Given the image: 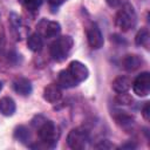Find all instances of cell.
Returning a JSON list of instances; mask_svg holds the SVG:
<instances>
[{
  "instance_id": "1",
  "label": "cell",
  "mask_w": 150,
  "mask_h": 150,
  "mask_svg": "<svg viewBox=\"0 0 150 150\" xmlns=\"http://www.w3.org/2000/svg\"><path fill=\"white\" fill-rule=\"evenodd\" d=\"M115 23L122 32H128L135 28L137 23V14L130 2H124L117 11L115 16Z\"/></svg>"
},
{
  "instance_id": "2",
  "label": "cell",
  "mask_w": 150,
  "mask_h": 150,
  "mask_svg": "<svg viewBox=\"0 0 150 150\" xmlns=\"http://www.w3.org/2000/svg\"><path fill=\"white\" fill-rule=\"evenodd\" d=\"M73 46H74V40H73V38L70 35L59 36L50 45V48H49L50 56L55 61L61 62V61H63V60H66L68 57Z\"/></svg>"
},
{
  "instance_id": "3",
  "label": "cell",
  "mask_w": 150,
  "mask_h": 150,
  "mask_svg": "<svg viewBox=\"0 0 150 150\" xmlns=\"http://www.w3.org/2000/svg\"><path fill=\"white\" fill-rule=\"evenodd\" d=\"M38 136L45 146H54L59 138V131L56 125L52 121H43L38 128Z\"/></svg>"
},
{
  "instance_id": "4",
  "label": "cell",
  "mask_w": 150,
  "mask_h": 150,
  "mask_svg": "<svg viewBox=\"0 0 150 150\" xmlns=\"http://www.w3.org/2000/svg\"><path fill=\"white\" fill-rule=\"evenodd\" d=\"M89 141L88 132L82 128H74L67 136V144L73 150H83Z\"/></svg>"
},
{
  "instance_id": "5",
  "label": "cell",
  "mask_w": 150,
  "mask_h": 150,
  "mask_svg": "<svg viewBox=\"0 0 150 150\" xmlns=\"http://www.w3.org/2000/svg\"><path fill=\"white\" fill-rule=\"evenodd\" d=\"M61 26L57 21H50L47 19H42L36 26V33H39L42 38L52 39L60 34Z\"/></svg>"
},
{
  "instance_id": "6",
  "label": "cell",
  "mask_w": 150,
  "mask_h": 150,
  "mask_svg": "<svg viewBox=\"0 0 150 150\" xmlns=\"http://www.w3.org/2000/svg\"><path fill=\"white\" fill-rule=\"evenodd\" d=\"M134 93L139 97H145L150 93V74L148 71L141 73L131 83Z\"/></svg>"
},
{
  "instance_id": "7",
  "label": "cell",
  "mask_w": 150,
  "mask_h": 150,
  "mask_svg": "<svg viewBox=\"0 0 150 150\" xmlns=\"http://www.w3.org/2000/svg\"><path fill=\"white\" fill-rule=\"evenodd\" d=\"M86 35H87V40H88L90 48L100 49L101 47H103V43H104L103 35H102V33H101V30L96 23L91 22L86 28Z\"/></svg>"
},
{
  "instance_id": "8",
  "label": "cell",
  "mask_w": 150,
  "mask_h": 150,
  "mask_svg": "<svg viewBox=\"0 0 150 150\" xmlns=\"http://www.w3.org/2000/svg\"><path fill=\"white\" fill-rule=\"evenodd\" d=\"M67 70L71 75V77L75 80V82L77 84L81 83V82H83L84 80H87V77L89 75V70H88L87 66L83 64L80 61H76V60L75 61H71L68 64Z\"/></svg>"
},
{
  "instance_id": "9",
  "label": "cell",
  "mask_w": 150,
  "mask_h": 150,
  "mask_svg": "<svg viewBox=\"0 0 150 150\" xmlns=\"http://www.w3.org/2000/svg\"><path fill=\"white\" fill-rule=\"evenodd\" d=\"M43 98L49 103H56L62 98V90L57 83H49L43 89Z\"/></svg>"
},
{
  "instance_id": "10",
  "label": "cell",
  "mask_w": 150,
  "mask_h": 150,
  "mask_svg": "<svg viewBox=\"0 0 150 150\" xmlns=\"http://www.w3.org/2000/svg\"><path fill=\"white\" fill-rule=\"evenodd\" d=\"M142 63H143L142 57L136 54H128L122 59V67L127 71H135L142 66Z\"/></svg>"
},
{
  "instance_id": "11",
  "label": "cell",
  "mask_w": 150,
  "mask_h": 150,
  "mask_svg": "<svg viewBox=\"0 0 150 150\" xmlns=\"http://www.w3.org/2000/svg\"><path fill=\"white\" fill-rule=\"evenodd\" d=\"M13 89L21 96H27L32 93V83L26 77H16L13 81Z\"/></svg>"
},
{
  "instance_id": "12",
  "label": "cell",
  "mask_w": 150,
  "mask_h": 150,
  "mask_svg": "<svg viewBox=\"0 0 150 150\" xmlns=\"http://www.w3.org/2000/svg\"><path fill=\"white\" fill-rule=\"evenodd\" d=\"M131 80L127 76H117L112 83H111V88L114 91H116L117 94L121 93H127L130 88H131Z\"/></svg>"
},
{
  "instance_id": "13",
  "label": "cell",
  "mask_w": 150,
  "mask_h": 150,
  "mask_svg": "<svg viewBox=\"0 0 150 150\" xmlns=\"http://www.w3.org/2000/svg\"><path fill=\"white\" fill-rule=\"evenodd\" d=\"M15 109L16 105L12 97L5 96L0 98V114H2L4 116H12L15 112Z\"/></svg>"
},
{
  "instance_id": "14",
  "label": "cell",
  "mask_w": 150,
  "mask_h": 150,
  "mask_svg": "<svg viewBox=\"0 0 150 150\" xmlns=\"http://www.w3.org/2000/svg\"><path fill=\"white\" fill-rule=\"evenodd\" d=\"M27 47L32 52H40L43 47V38L39 33H33L27 39Z\"/></svg>"
},
{
  "instance_id": "15",
  "label": "cell",
  "mask_w": 150,
  "mask_h": 150,
  "mask_svg": "<svg viewBox=\"0 0 150 150\" xmlns=\"http://www.w3.org/2000/svg\"><path fill=\"white\" fill-rule=\"evenodd\" d=\"M57 84L62 88H71L77 86V83L75 82V80L71 77V75L68 73L67 69H63L59 73V77H57Z\"/></svg>"
},
{
  "instance_id": "16",
  "label": "cell",
  "mask_w": 150,
  "mask_h": 150,
  "mask_svg": "<svg viewBox=\"0 0 150 150\" xmlns=\"http://www.w3.org/2000/svg\"><path fill=\"white\" fill-rule=\"evenodd\" d=\"M149 32L146 28H142L137 32L136 36H135V42L137 46L144 47V48H149Z\"/></svg>"
},
{
  "instance_id": "17",
  "label": "cell",
  "mask_w": 150,
  "mask_h": 150,
  "mask_svg": "<svg viewBox=\"0 0 150 150\" xmlns=\"http://www.w3.org/2000/svg\"><path fill=\"white\" fill-rule=\"evenodd\" d=\"M115 121L117 124H121L122 127H127V125H131L134 123V118L132 116L125 114V111H118L117 115L114 116Z\"/></svg>"
},
{
  "instance_id": "18",
  "label": "cell",
  "mask_w": 150,
  "mask_h": 150,
  "mask_svg": "<svg viewBox=\"0 0 150 150\" xmlns=\"http://www.w3.org/2000/svg\"><path fill=\"white\" fill-rule=\"evenodd\" d=\"M14 136H15L16 139H19V141H21V142H25V141H27V139L29 138L28 129H27L26 127H23V125H20V127H18V128L15 129Z\"/></svg>"
},
{
  "instance_id": "19",
  "label": "cell",
  "mask_w": 150,
  "mask_h": 150,
  "mask_svg": "<svg viewBox=\"0 0 150 150\" xmlns=\"http://www.w3.org/2000/svg\"><path fill=\"white\" fill-rule=\"evenodd\" d=\"M19 1L28 11H36L42 4V0H19Z\"/></svg>"
},
{
  "instance_id": "20",
  "label": "cell",
  "mask_w": 150,
  "mask_h": 150,
  "mask_svg": "<svg viewBox=\"0 0 150 150\" xmlns=\"http://www.w3.org/2000/svg\"><path fill=\"white\" fill-rule=\"evenodd\" d=\"M116 102H117L118 104H122V105H128V104H131L132 97L128 94V91H127V93H121V94L117 95Z\"/></svg>"
},
{
  "instance_id": "21",
  "label": "cell",
  "mask_w": 150,
  "mask_h": 150,
  "mask_svg": "<svg viewBox=\"0 0 150 150\" xmlns=\"http://www.w3.org/2000/svg\"><path fill=\"white\" fill-rule=\"evenodd\" d=\"M142 116L144 117L145 121L150 120V104H149V102H145V104L142 109Z\"/></svg>"
},
{
  "instance_id": "22",
  "label": "cell",
  "mask_w": 150,
  "mask_h": 150,
  "mask_svg": "<svg viewBox=\"0 0 150 150\" xmlns=\"http://www.w3.org/2000/svg\"><path fill=\"white\" fill-rule=\"evenodd\" d=\"M105 2L109 7H118L122 5L123 0H105Z\"/></svg>"
},
{
  "instance_id": "23",
  "label": "cell",
  "mask_w": 150,
  "mask_h": 150,
  "mask_svg": "<svg viewBox=\"0 0 150 150\" xmlns=\"http://www.w3.org/2000/svg\"><path fill=\"white\" fill-rule=\"evenodd\" d=\"M112 146L114 145L110 144V143H108V141H102L100 144L96 145V148H103V149H109V148H112Z\"/></svg>"
},
{
  "instance_id": "24",
  "label": "cell",
  "mask_w": 150,
  "mask_h": 150,
  "mask_svg": "<svg viewBox=\"0 0 150 150\" xmlns=\"http://www.w3.org/2000/svg\"><path fill=\"white\" fill-rule=\"evenodd\" d=\"M47 1H48V4H49L50 6H53V7H57V6L62 5L64 1H67V0H47Z\"/></svg>"
},
{
  "instance_id": "25",
  "label": "cell",
  "mask_w": 150,
  "mask_h": 150,
  "mask_svg": "<svg viewBox=\"0 0 150 150\" xmlns=\"http://www.w3.org/2000/svg\"><path fill=\"white\" fill-rule=\"evenodd\" d=\"M1 89H2V82L0 81V91H1Z\"/></svg>"
}]
</instances>
